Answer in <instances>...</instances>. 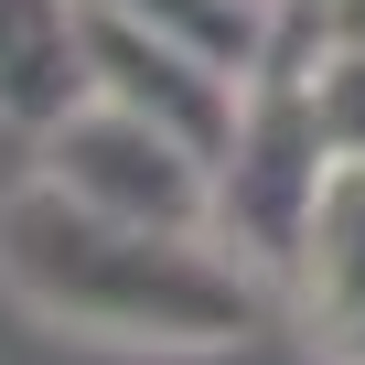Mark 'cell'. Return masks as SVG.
Segmentation results:
<instances>
[{"mask_svg":"<svg viewBox=\"0 0 365 365\" xmlns=\"http://www.w3.org/2000/svg\"><path fill=\"white\" fill-rule=\"evenodd\" d=\"M33 172H54L65 194H86V205H108V215L215 237V161L182 140V129H161V118H140V108H118V97H97V86L33 140Z\"/></svg>","mask_w":365,"mask_h":365,"instance_id":"3957f363","label":"cell"},{"mask_svg":"<svg viewBox=\"0 0 365 365\" xmlns=\"http://www.w3.org/2000/svg\"><path fill=\"white\" fill-rule=\"evenodd\" d=\"M322 365H365V322H354V333H333V344H322Z\"/></svg>","mask_w":365,"mask_h":365,"instance_id":"30bf717a","label":"cell"},{"mask_svg":"<svg viewBox=\"0 0 365 365\" xmlns=\"http://www.w3.org/2000/svg\"><path fill=\"white\" fill-rule=\"evenodd\" d=\"M108 11H140V22H161V33H182V43H205V54H226L237 76H258L269 43H279V0H108Z\"/></svg>","mask_w":365,"mask_h":365,"instance_id":"52a82bcc","label":"cell"},{"mask_svg":"<svg viewBox=\"0 0 365 365\" xmlns=\"http://www.w3.org/2000/svg\"><path fill=\"white\" fill-rule=\"evenodd\" d=\"M86 97V11L76 0H0V118L43 140Z\"/></svg>","mask_w":365,"mask_h":365,"instance_id":"8992f818","label":"cell"},{"mask_svg":"<svg viewBox=\"0 0 365 365\" xmlns=\"http://www.w3.org/2000/svg\"><path fill=\"white\" fill-rule=\"evenodd\" d=\"M279 43L301 54V86H312V118H322V140H333V150H365V43H333V33H312L290 0H279Z\"/></svg>","mask_w":365,"mask_h":365,"instance_id":"ba28073f","label":"cell"},{"mask_svg":"<svg viewBox=\"0 0 365 365\" xmlns=\"http://www.w3.org/2000/svg\"><path fill=\"white\" fill-rule=\"evenodd\" d=\"M322 161H333V140H322V118H312L301 54L269 43V65L247 76V129H237V150L215 161V237L279 279V269H290V237H301V215H312Z\"/></svg>","mask_w":365,"mask_h":365,"instance_id":"7a4b0ae2","label":"cell"},{"mask_svg":"<svg viewBox=\"0 0 365 365\" xmlns=\"http://www.w3.org/2000/svg\"><path fill=\"white\" fill-rule=\"evenodd\" d=\"M76 11H86V86H97V97H118V108L182 129L205 161L237 150V129H247V76H237L226 54L182 43V33H161V22H140V11H108V0H76Z\"/></svg>","mask_w":365,"mask_h":365,"instance_id":"277c9868","label":"cell"},{"mask_svg":"<svg viewBox=\"0 0 365 365\" xmlns=\"http://www.w3.org/2000/svg\"><path fill=\"white\" fill-rule=\"evenodd\" d=\"M290 11L312 33H333V43H365V0H290Z\"/></svg>","mask_w":365,"mask_h":365,"instance_id":"9c48e42d","label":"cell"},{"mask_svg":"<svg viewBox=\"0 0 365 365\" xmlns=\"http://www.w3.org/2000/svg\"><path fill=\"white\" fill-rule=\"evenodd\" d=\"M0 290L108 354H237L269 312V269L226 237L108 215L54 172H22L0 194Z\"/></svg>","mask_w":365,"mask_h":365,"instance_id":"6da1fadb","label":"cell"},{"mask_svg":"<svg viewBox=\"0 0 365 365\" xmlns=\"http://www.w3.org/2000/svg\"><path fill=\"white\" fill-rule=\"evenodd\" d=\"M279 290H290V312H301L312 344H333V333L365 322V150H333V161H322Z\"/></svg>","mask_w":365,"mask_h":365,"instance_id":"5b68a950","label":"cell"}]
</instances>
